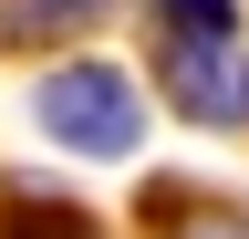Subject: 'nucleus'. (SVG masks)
<instances>
[{
  "label": "nucleus",
  "instance_id": "nucleus-2",
  "mask_svg": "<svg viewBox=\"0 0 249 239\" xmlns=\"http://www.w3.org/2000/svg\"><path fill=\"white\" fill-rule=\"evenodd\" d=\"M42 125L73 146V156H135L145 146V94H135V73H114V63H62L42 83Z\"/></svg>",
  "mask_w": 249,
  "mask_h": 239
},
{
  "label": "nucleus",
  "instance_id": "nucleus-1",
  "mask_svg": "<svg viewBox=\"0 0 249 239\" xmlns=\"http://www.w3.org/2000/svg\"><path fill=\"white\" fill-rule=\"evenodd\" d=\"M156 21H166L156 73H166L177 114H197V125H249V42H239V11H229V0H156Z\"/></svg>",
  "mask_w": 249,
  "mask_h": 239
},
{
  "label": "nucleus",
  "instance_id": "nucleus-3",
  "mask_svg": "<svg viewBox=\"0 0 249 239\" xmlns=\"http://www.w3.org/2000/svg\"><path fill=\"white\" fill-rule=\"evenodd\" d=\"M0 239H93V219L62 208V198H11L0 208Z\"/></svg>",
  "mask_w": 249,
  "mask_h": 239
},
{
  "label": "nucleus",
  "instance_id": "nucleus-4",
  "mask_svg": "<svg viewBox=\"0 0 249 239\" xmlns=\"http://www.w3.org/2000/svg\"><path fill=\"white\" fill-rule=\"evenodd\" d=\"M177 239H249V229H229V219H187Z\"/></svg>",
  "mask_w": 249,
  "mask_h": 239
}]
</instances>
